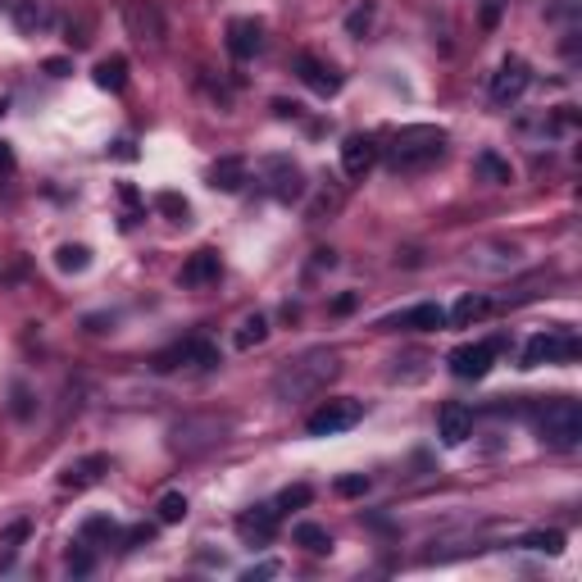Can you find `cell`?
Returning <instances> with one entry per match:
<instances>
[{
    "label": "cell",
    "mask_w": 582,
    "mask_h": 582,
    "mask_svg": "<svg viewBox=\"0 0 582 582\" xmlns=\"http://www.w3.org/2000/svg\"><path fill=\"white\" fill-rule=\"evenodd\" d=\"M337 374H341V355L337 350H305L301 359H287L282 364V374L273 378V392H278V401L296 405V401L319 396Z\"/></svg>",
    "instance_id": "1"
},
{
    "label": "cell",
    "mask_w": 582,
    "mask_h": 582,
    "mask_svg": "<svg viewBox=\"0 0 582 582\" xmlns=\"http://www.w3.org/2000/svg\"><path fill=\"white\" fill-rule=\"evenodd\" d=\"M446 151V132L432 128V123H410L392 137V164L396 169H419V164H432L436 155Z\"/></svg>",
    "instance_id": "2"
},
{
    "label": "cell",
    "mask_w": 582,
    "mask_h": 582,
    "mask_svg": "<svg viewBox=\"0 0 582 582\" xmlns=\"http://www.w3.org/2000/svg\"><path fill=\"white\" fill-rule=\"evenodd\" d=\"M537 436H542L551 451H573L582 442V405L569 401V396L551 401L542 410V419H537Z\"/></svg>",
    "instance_id": "3"
},
{
    "label": "cell",
    "mask_w": 582,
    "mask_h": 582,
    "mask_svg": "<svg viewBox=\"0 0 582 582\" xmlns=\"http://www.w3.org/2000/svg\"><path fill=\"white\" fill-rule=\"evenodd\" d=\"M578 337L569 328H546V332H533L528 346H524V369H542V364H564V359H578Z\"/></svg>",
    "instance_id": "4"
},
{
    "label": "cell",
    "mask_w": 582,
    "mask_h": 582,
    "mask_svg": "<svg viewBox=\"0 0 582 582\" xmlns=\"http://www.w3.org/2000/svg\"><path fill=\"white\" fill-rule=\"evenodd\" d=\"M218 346L214 341H205V337H191V341H178L173 350H164V355H155V369L160 374H169V369H196V374H209V369H218Z\"/></svg>",
    "instance_id": "5"
},
{
    "label": "cell",
    "mask_w": 582,
    "mask_h": 582,
    "mask_svg": "<svg viewBox=\"0 0 582 582\" xmlns=\"http://www.w3.org/2000/svg\"><path fill=\"white\" fill-rule=\"evenodd\" d=\"M364 419V405L359 401H323L310 419H305V432L310 436H337V432H346V428H355Z\"/></svg>",
    "instance_id": "6"
},
{
    "label": "cell",
    "mask_w": 582,
    "mask_h": 582,
    "mask_svg": "<svg viewBox=\"0 0 582 582\" xmlns=\"http://www.w3.org/2000/svg\"><path fill=\"white\" fill-rule=\"evenodd\" d=\"M260 173H264V182H269V196L282 200V205H296V200L305 196V173L291 164L287 155H269V160L260 164Z\"/></svg>",
    "instance_id": "7"
},
{
    "label": "cell",
    "mask_w": 582,
    "mask_h": 582,
    "mask_svg": "<svg viewBox=\"0 0 582 582\" xmlns=\"http://www.w3.org/2000/svg\"><path fill=\"white\" fill-rule=\"evenodd\" d=\"M496 350H500V341H469V346H455V350L446 355V364H451V374H455V378L478 383V378L491 374Z\"/></svg>",
    "instance_id": "8"
},
{
    "label": "cell",
    "mask_w": 582,
    "mask_h": 582,
    "mask_svg": "<svg viewBox=\"0 0 582 582\" xmlns=\"http://www.w3.org/2000/svg\"><path fill=\"white\" fill-rule=\"evenodd\" d=\"M528 83H533V68H528L519 55H509V59L496 68V78H491V101H496V105H515V101L528 92Z\"/></svg>",
    "instance_id": "9"
},
{
    "label": "cell",
    "mask_w": 582,
    "mask_h": 582,
    "mask_svg": "<svg viewBox=\"0 0 582 582\" xmlns=\"http://www.w3.org/2000/svg\"><path fill=\"white\" fill-rule=\"evenodd\" d=\"M436 436H442V446H464L473 436V410L460 405V401H446L442 410H436Z\"/></svg>",
    "instance_id": "10"
},
{
    "label": "cell",
    "mask_w": 582,
    "mask_h": 582,
    "mask_svg": "<svg viewBox=\"0 0 582 582\" xmlns=\"http://www.w3.org/2000/svg\"><path fill=\"white\" fill-rule=\"evenodd\" d=\"M296 73H301V83H305L314 96H323V101H328V96H337V92H341V83H346L341 73H337L328 59H319V55H301V59H296Z\"/></svg>",
    "instance_id": "11"
},
{
    "label": "cell",
    "mask_w": 582,
    "mask_h": 582,
    "mask_svg": "<svg viewBox=\"0 0 582 582\" xmlns=\"http://www.w3.org/2000/svg\"><path fill=\"white\" fill-rule=\"evenodd\" d=\"M374 164H378V141L374 137L355 132V137L341 141V169H346V178H364Z\"/></svg>",
    "instance_id": "12"
},
{
    "label": "cell",
    "mask_w": 582,
    "mask_h": 582,
    "mask_svg": "<svg viewBox=\"0 0 582 582\" xmlns=\"http://www.w3.org/2000/svg\"><path fill=\"white\" fill-rule=\"evenodd\" d=\"M278 519H282L278 505H251L246 515L237 519V533H242V542H273Z\"/></svg>",
    "instance_id": "13"
},
{
    "label": "cell",
    "mask_w": 582,
    "mask_h": 582,
    "mask_svg": "<svg viewBox=\"0 0 582 582\" xmlns=\"http://www.w3.org/2000/svg\"><path fill=\"white\" fill-rule=\"evenodd\" d=\"M218 432H224V423H214V419H205V423H178L173 428V451H182V455H191V451H205V446H214L218 442Z\"/></svg>",
    "instance_id": "14"
},
{
    "label": "cell",
    "mask_w": 582,
    "mask_h": 582,
    "mask_svg": "<svg viewBox=\"0 0 582 582\" xmlns=\"http://www.w3.org/2000/svg\"><path fill=\"white\" fill-rule=\"evenodd\" d=\"M383 328L442 332V328H446V310H442V305H432V301H423V305H410V310H405V314H396V319H383Z\"/></svg>",
    "instance_id": "15"
},
{
    "label": "cell",
    "mask_w": 582,
    "mask_h": 582,
    "mask_svg": "<svg viewBox=\"0 0 582 582\" xmlns=\"http://www.w3.org/2000/svg\"><path fill=\"white\" fill-rule=\"evenodd\" d=\"M228 50L237 59H255L264 50V23L260 19H233L228 23Z\"/></svg>",
    "instance_id": "16"
},
{
    "label": "cell",
    "mask_w": 582,
    "mask_h": 582,
    "mask_svg": "<svg viewBox=\"0 0 582 582\" xmlns=\"http://www.w3.org/2000/svg\"><path fill=\"white\" fill-rule=\"evenodd\" d=\"M246 178H251V164H246L242 155H224V160H214V164H209V187H214V191H224V196L242 191Z\"/></svg>",
    "instance_id": "17"
},
{
    "label": "cell",
    "mask_w": 582,
    "mask_h": 582,
    "mask_svg": "<svg viewBox=\"0 0 582 582\" xmlns=\"http://www.w3.org/2000/svg\"><path fill=\"white\" fill-rule=\"evenodd\" d=\"M10 19H14V32H19V37H41V32L55 23V14H50L46 0H19Z\"/></svg>",
    "instance_id": "18"
},
{
    "label": "cell",
    "mask_w": 582,
    "mask_h": 582,
    "mask_svg": "<svg viewBox=\"0 0 582 582\" xmlns=\"http://www.w3.org/2000/svg\"><path fill=\"white\" fill-rule=\"evenodd\" d=\"M218 273H224V264H218V251H196V255L182 264L178 282L196 291V287H209V282H218Z\"/></svg>",
    "instance_id": "19"
},
{
    "label": "cell",
    "mask_w": 582,
    "mask_h": 582,
    "mask_svg": "<svg viewBox=\"0 0 582 582\" xmlns=\"http://www.w3.org/2000/svg\"><path fill=\"white\" fill-rule=\"evenodd\" d=\"M110 469V460L105 455H87V460H78V464H68L64 473H59V487H68V491H87V487H96L101 482V473Z\"/></svg>",
    "instance_id": "20"
},
{
    "label": "cell",
    "mask_w": 582,
    "mask_h": 582,
    "mask_svg": "<svg viewBox=\"0 0 582 582\" xmlns=\"http://www.w3.org/2000/svg\"><path fill=\"white\" fill-rule=\"evenodd\" d=\"M128 32L137 37V41H164V19L151 10V5H141V0H132L128 5Z\"/></svg>",
    "instance_id": "21"
},
{
    "label": "cell",
    "mask_w": 582,
    "mask_h": 582,
    "mask_svg": "<svg viewBox=\"0 0 582 582\" xmlns=\"http://www.w3.org/2000/svg\"><path fill=\"white\" fill-rule=\"evenodd\" d=\"M487 314H491V301L478 296V291H469V296L455 301V310L446 314V323H451V328H469V323H478V319H487Z\"/></svg>",
    "instance_id": "22"
},
{
    "label": "cell",
    "mask_w": 582,
    "mask_h": 582,
    "mask_svg": "<svg viewBox=\"0 0 582 582\" xmlns=\"http://www.w3.org/2000/svg\"><path fill=\"white\" fill-rule=\"evenodd\" d=\"M473 173H478L482 182H491V187H509V182H515V169H509V160H500L496 151H482V155L473 160Z\"/></svg>",
    "instance_id": "23"
},
{
    "label": "cell",
    "mask_w": 582,
    "mask_h": 582,
    "mask_svg": "<svg viewBox=\"0 0 582 582\" xmlns=\"http://www.w3.org/2000/svg\"><path fill=\"white\" fill-rule=\"evenodd\" d=\"M96 87L101 92H123L128 87V59L123 55H110L96 64Z\"/></svg>",
    "instance_id": "24"
},
{
    "label": "cell",
    "mask_w": 582,
    "mask_h": 582,
    "mask_svg": "<svg viewBox=\"0 0 582 582\" xmlns=\"http://www.w3.org/2000/svg\"><path fill=\"white\" fill-rule=\"evenodd\" d=\"M291 537H296V546H305L310 555H328L332 551V533L319 528V524H296V533H291Z\"/></svg>",
    "instance_id": "25"
},
{
    "label": "cell",
    "mask_w": 582,
    "mask_h": 582,
    "mask_svg": "<svg viewBox=\"0 0 582 582\" xmlns=\"http://www.w3.org/2000/svg\"><path fill=\"white\" fill-rule=\"evenodd\" d=\"M264 337H269V319H264V314H246V319L237 323V332H233L237 350H251V346H260Z\"/></svg>",
    "instance_id": "26"
},
{
    "label": "cell",
    "mask_w": 582,
    "mask_h": 582,
    "mask_svg": "<svg viewBox=\"0 0 582 582\" xmlns=\"http://www.w3.org/2000/svg\"><path fill=\"white\" fill-rule=\"evenodd\" d=\"M187 509H191V505H187L182 491H164L160 505H155V524H164V528H169V524H182V519H187Z\"/></svg>",
    "instance_id": "27"
},
{
    "label": "cell",
    "mask_w": 582,
    "mask_h": 582,
    "mask_svg": "<svg viewBox=\"0 0 582 582\" xmlns=\"http://www.w3.org/2000/svg\"><path fill=\"white\" fill-rule=\"evenodd\" d=\"M55 269H59V273H87V269H92V251L68 242V246L55 251Z\"/></svg>",
    "instance_id": "28"
},
{
    "label": "cell",
    "mask_w": 582,
    "mask_h": 582,
    "mask_svg": "<svg viewBox=\"0 0 582 582\" xmlns=\"http://www.w3.org/2000/svg\"><path fill=\"white\" fill-rule=\"evenodd\" d=\"M110 537H119V524L110 515H87L78 528V542H110Z\"/></svg>",
    "instance_id": "29"
},
{
    "label": "cell",
    "mask_w": 582,
    "mask_h": 582,
    "mask_svg": "<svg viewBox=\"0 0 582 582\" xmlns=\"http://www.w3.org/2000/svg\"><path fill=\"white\" fill-rule=\"evenodd\" d=\"M519 546H524V551H537V555H560V551H564V533H560V528H542V533H528Z\"/></svg>",
    "instance_id": "30"
},
{
    "label": "cell",
    "mask_w": 582,
    "mask_h": 582,
    "mask_svg": "<svg viewBox=\"0 0 582 582\" xmlns=\"http://www.w3.org/2000/svg\"><path fill=\"white\" fill-rule=\"evenodd\" d=\"M28 533H32V524H28V519H14L5 533H0V564H10V560H14V551L23 546V537H28Z\"/></svg>",
    "instance_id": "31"
},
{
    "label": "cell",
    "mask_w": 582,
    "mask_h": 582,
    "mask_svg": "<svg viewBox=\"0 0 582 582\" xmlns=\"http://www.w3.org/2000/svg\"><path fill=\"white\" fill-rule=\"evenodd\" d=\"M119 200H123V228H137V218L146 214V205H141V191H137L132 182H119Z\"/></svg>",
    "instance_id": "32"
},
{
    "label": "cell",
    "mask_w": 582,
    "mask_h": 582,
    "mask_svg": "<svg viewBox=\"0 0 582 582\" xmlns=\"http://www.w3.org/2000/svg\"><path fill=\"white\" fill-rule=\"evenodd\" d=\"M64 569H68L73 578H87V573L96 569V555L87 551V542H78V546H68V555H64Z\"/></svg>",
    "instance_id": "33"
},
{
    "label": "cell",
    "mask_w": 582,
    "mask_h": 582,
    "mask_svg": "<svg viewBox=\"0 0 582 582\" xmlns=\"http://www.w3.org/2000/svg\"><path fill=\"white\" fill-rule=\"evenodd\" d=\"M155 209H160V214H169L173 224H187V214H191V205H187L178 191H160V196H155Z\"/></svg>",
    "instance_id": "34"
},
{
    "label": "cell",
    "mask_w": 582,
    "mask_h": 582,
    "mask_svg": "<svg viewBox=\"0 0 582 582\" xmlns=\"http://www.w3.org/2000/svg\"><path fill=\"white\" fill-rule=\"evenodd\" d=\"M369 28H374V5L364 0L359 10H350V14H346V32H350V37H364Z\"/></svg>",
    "instance_id": "35"
},
{
    "label": "cell",
    "mask_w": 582,
    "mask_h": 582,
    "mask_svg": "<svg viewBox=\"0 0 582 582\" xmlns=\"http://www.w3.org/2000/svg\"><path fill=\"white\" fill-rule=\"evenodd\" d=\"M314 500V491L305 487V482H296V487H287L282 496H278V509H301V505H310Z\"/></svg>",
    "instance_id": "36"
},
{
    "label": "cell",
    "mask_w": 582,
    "mask_h": 582,
    "mask_svg": "<svg viewBox=\"0 0 582 582\" xmlns=\"http://www.w3.org/2000/svg\"><path fill=\"white\" fill-rule=\"evenodd\" d=\"M155 528H160V524H137V528H128L123 551H137V546H146V542H155Z\"/></svg>",
    "instance_id": "37"
},
{
    "label": "cell",
    "mask_w": 582,
    "mask_h": 582,
    "mask_svg": "<svg viewBox=\"0 0 582 582\" xmlns=\"http://www.w3.org/2000/svg\"><path fill=\"white\" fill-rule=\"evenodd\" d=\"M369 491V478L364 473H346V478H337V496H364Z\"/></svg>",
    "instance_id": "38"
},
{
    "label": "cell",
    "mask_w": 582,
    "mask_h": 582,
    "mask_svg": "<svg viewBox=\"0 0 582 582\" xmlns=\"http://www.w3.org/2000/svg\"><path fill=\"white\" fill-rule=\"evenodd\" d=\"M110 155L123 160V164H132V160H137V141H132V137H119V141L110 146Z\"/></svg>",
    "instance_id": "39"
},
{
    "label": "cell",
    "mask_w": 582,
    "mask_h": 582,
    "mask_svg": "<svg viewBox=\"0 0 582 582\" xmlns=\"http://www.w3.org/2000/svg\"><path fill=\"white\" fill-rule=\"evenodd\" d=\"M278 573H282V564H278V560H269V564L246 569V573H242V582H260V578H278Z\"/></svg>",
    "instance_id": "40"
},
{
    "label": "cell",
    "mask_w": 582,
    "mask_h": 582,
    "mask_svg": "<svg viewBox=\"0 0 582 582\" xmlns=\"http://www.w3.org/2000/svg\"><path fill=\"white\" fill-rule=\"evenodd\" d=\"M46 73H50V78H68V73H73V64H68L64 55H55V59H46Z\"/></svg>",
    "instance_id": "41"
},
{
    "label": "cell",
    "mask_w": 582,
    "mask_h": 582,
    "mask_svg": "<svg viewBox=\"0 0 582 582\" xmlns=\"http://www.w3.org/2000/svg\"><path fill=\"white\" fill-rule=\"evenodd\" d=\"M355 305H359V296H355V291H346V296H337V301H332V314H350Z\"/></svg>",
    "instance_id": "42"
},
{
    "label": "cell",
    "mask_w": 582,
    "mask_h": 582,
    "mask_svg": "<svg viewBox=\"0 0 582 582\" xmlns=\"http://www.w3.org/2000/svg\"><path fill=\"white\" fill-rule=\"evenodd\" d=\"M10 169H14V146L0 141V173H10Z\"/></svg>",
    "instance_id": "43"
},
{
    "label": "cell",
    "mask_w": 582,
    "mask_h": 582,
    "mask_svg": "<svg viewBox=\"0 0 582 582\" xmlns=\"http://www.w3.org/2000/svg\"><path fill=\"white\" fill-rule=\"evenodd\" d=\"M273 114H282V119H296V114H301V105H296V101H273Z\"/></svg>",
    "instance_id": "44"
},
{
    "label": "cell",
    "mask_w": 582,
    "mask_h": 582,
    "mask_svg": "<svg viewBox=\"0 0 582 582\" xmlns=\"http://www.w3.org/2000/svg\"><path fill=\"white\" fill-rule=\"evenodd\" d=\"M496 19H500V0H487V5H482V23L496 28Z\"/></svg>",
    "instance_id": "45"
},
{
    "label": "cell",
    "mask_w": 582,
    "mask_h": 582,
    "mask_svg": "<svg viewBox=\"0 0 582 582\" xmlns=\"http://www.w3.org/2000/svg\"><path fill=\"white\" fill-rule=\"evenodd\" d=\"M332 264H337L332 251H314V269H332Z\"/></svg>",
    "instance_id": "46"
},
{
    "label": "cell",
    "mask_w": 582,
    "mask_h": 582,
    "mask_svg": "<svg viewBox=\"0 0 582 582\" xmlns=\"http://www.w3.org/2000/svg\"><path fill=\"white\" fill-rule=\"evenodd\" d=\"M0 114H5V101H0Z\"/></svg>",
    "instance_id": "47"
}]
</instances>
